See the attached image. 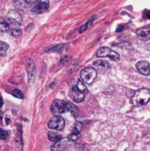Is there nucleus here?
Instances as JSON below:
<instances>
[{"mask_svg": "<svg viewBox=\"0 0 150 151\" xmlns=\"http://www.w3.org/2000/svg\"><path fill=\"white\" fill-rule=\"evenodd\" d=\"M97 76V72L94 67H86L80 73V79L86 84L92 83Z\"/></svg>", "mask_w": 150, "mask_h": 151, "instance_id": "4", "label": "nucleus"}, {"mask_svg": "<svg viewBox=\"0 0 150 151\" xmlns=\"http://www.w3.org/2000/svg\"><path fill=\"white\" fill-rule=\"evenodd\" d=\"M136 35L140 37L150 38V27H142L136 31Z\"/></svg>", "mask_w": 150, "mask_h": 151, "instance_id": "14", "label": "nucleus"}, {"mask_svg": "<svg viewBox=\"0 0 150 151\" xmlns=\"http://www.w3.org/2000/svg\"><path fill=\"white\" fill-rule=\"evenodd\" d=\"M79 135H80V130L74 128L73 133H72L71 134L68 135V141H70V142H74V141H76V140L79 138Z\"/></svg>", "mask_w": 150, "mask_h": 151, "instance_id": "17", "label": "nucleus"}, {"mask_svg": "<svg viewBox=\"0 0 150 151\" xmlns=\"http://www.w3.org/2000/svg\"><path fill=\"white\" fill-rule=\"evenodd\" d=\"M27 3H28V2H29V1H31V0H27Z\"/></svg>", "mask_w": 150, "mask_h": 151, "instance_id": "29", "label": "nucleus"}, {"mask_svg": "<svg viewBox=\"0 0 150 151\" xmlns=\"http://www.w3.org/2000/svg\"><path fill=\"white\" fill-rule=\"evenodd\" d=\"M11 94H12L13 96H15V97H17V98H19V99H22V98L24 97L23 93H22L19 89H14V90L12 91Z\"/></svg>", "mask_w": 150, "mask_h": 151, "instance_id": "21", "label": "nucleus"}, {"mask_svg": "<svg viewBox=\"0 0 150 151\" xmlns=\"http://www.w3.org/2000/svg\"><path fill=\"white\" fill-rule=\"evenodd\" d=\"M145 14H146V17H147L148 19H150V10L149 11H147Z\"/></svg>", "mask_w": 150, "mask_h": 151, "instance_id": "26", "label": "nucleus"}, {"mask_svg": "<svg viewBox=\"0 0 150 151\" xmlns=\"http://www.w3.org/2000/svg\"><path fill=\"white\" fill-rule=\"evenodd\" d=\"M76 87H77V88H78L80 91H81V92L84 93L85 95L88 94V89H87V88H86V86H85V84H84V82H83L82 81H79L77 82Z\"/></svg>", "mask_w": 150, "mask_h": 151, "instance_id": "18", "label": "nucleus"}, {"mask_svg": "<svg viewBox=\"0 0 150 151\" xmlns=\"http://www.w3.org/2000/svg\"><path fill=\"white\" fill-rule=\"evenodd\" d=\"M48 138L50 141L51 142H57L58 141H60L62 139V136L61 134L56 133V132H49L48 133Z\"/></svg>", "mask_w": 150, "mask_h": 151, "instance_id": "16", "label": "nucleus"}, {"mask_svg": "<svg viewBox=\"0 0 150 151\" xmlns=\"http://www.w3.org/2000/svg\"><path fill=\"white\" fill-rule=\"evenodd\" d=\"M65 126V119L61 117V116H54L53 118H51L49 122H48V127L50 129H54V130H63L64 127Z\"/></svg>", "mask_w": 150, "mask_h": 151, "instance_id": "7", "label": "nucleus"}, {"mask_svg": "<svg viewBox=\"0 0 150 151\" xmlns=\"http://www.w3.org/2000/svg\"><path fill=\"white\" fill-rule=\"evenodd\" d=\"M51 112L55 115L63 114L65 112H71L73 116H77L79 113L78 108L71 103L62 100H54L50 106Z\"/></svg>", "mask_w": 150, "mask_h": 151, "instance_id": "1", "label": "nucleus"}, {"mask_svg": "<svg viewBox=\"0 0 150 151\" xmlns=\"http://www.w3.org/2000/svg\"><path fill=\"white\" fill-rule=\"evenodd\" d=\"M3 104H4V100H3L2 97H0V108L3 106Z\"/></svg>", "mask_w": 150, "mask_h": 151, "instance_id": "27", "label": "nucleus"}, {"mask_svg": "<svg viewBox=\"0 0 150 151\" xmlns=\"http://www.w3.org/2000/svg\"><path fill=\"white\" fill-rule=\"evenodd\" d=\"M2 115H3V113H2V112L0 111V119H2V117H3Z\"/></svg>", "mask_w": 150, "mask_h": 151, "instance_id": "28", "label": "nucleus"}, {"mask_svg": "<svg viewBox=\"0 0 150 151\" xmlns=\"http://www.w3.org/2000/svg\"><path fill=\"white\" fill-rule=\"evenodd\" d=\"M72 99L74 102L81 103L85 98V94L82 93L81 91H80L75 85V86L72 87Z\"/></svg>", "mask_w": 150, "mask_h": 151, "instance_id": "11", "label": "nucleus"}, {"mask_svg": "<svg viewBox=\"0 0 150 151\" xmlns=\"http://www.w3.org/2000/svg\"><path fill=\"white\" fill-rule=\"evenodd\" d=\"M7 22L11 27H19L22 24V16L17 10H11L6 15Z\"/></svg>", "mask_w": 150, "mask_h": 151, "instance_id": "3", "label": "nucleus"}, {"mask_svg": "<svg viewBox=\"0 0 150 151\" xmlns=\"http://www.w3.org/2000/svg\"><path fill=\"white\" fill-rule=\"evenodd\" d=\"M93 65L95 67H96L97 69H100V70H105V69H108L111 67L110 64L105 60H96L94 62Z\"/></svg>", "mask_w": 150, "mask_h": 151, "instance_id": "13", "label": "nucleus"}, {"mask_svg": "<svg viewBox=\"0 0 150 151\" xmlns=\"http://www.w3.org/2000/svg\"><path fill=\"white\" fill-rule=\"evenodd\" d=\"M12 4L17 10L25 11L27 8V0H12Z\"/></svg>", "mask_w": 150, "mask_h": 151, "instance_id": "12", "label": "nucleus"}, {"mask_svg": "<svg viewBox=\"0 0 150 151\" xmlns=\"http://www.w3.org/2000/svg\"><path fill=\"white\" fill-rule=\"evenodd\" d=\"M69 146V141L68 139H61L60 141L55 142L51 146V150L52 151H64L67 147Z\"/></svg>", "mask_w": 150, "mask_h": 151, "instance_id": "9", "label": "nucleus"}, {"mask_svg": "<svg viewBox=\"0 0 150 151\" xmlns=\"http://www.w3.org/2000/svg\"><path fill=\"white\" fill-rule=\"evenodd\" d=\"M137 70L143 75H149L150 74V65L147 61H140L136 65Z\"/></svg>", "mask_w": 150, "mask_h": 151, "instance_id": "10", "label": "nucleus"}, {"mask_svg": "<svg viewBox=\"0 0 150 151\" xmlns=\"http://www.w3.org/2000/svg\"><path fill=\"white\" fill-rule=\"evenodd\" d=\"M60 48H62V45L61 44H59V45H56L54 48H51L50 50H47V51H59L61 49Z\"/></svg>", "mask_w": 150, "mask_h": 151, "instance_id": "24", "label": "nucleus"}, {"mask_svg": "<svg viewBox=\"0 0 150 151\" xmlns=\"http://www.w3.org/2000/svg\"><path fill=\"white\" fill-rule=\"evenodd\" d=\"M8 137V133L4 130H3L2 128H0V139L1 140H4Z\"/></svg>", "mask_w": 150, "mask_h": 151, "instance_id": "23", "label": "nucleus"}, {"mask_svg": "<svg viewBox=\"0 0 150 151\" xmlns=\"http://www.w3.org/2000/svg\"><path fill=\"white\" fill-rule=\"evenodd\" d=\"M68 60H69V57H68V56H65V57L62 58V59H61V63H62V64H65Z\"/></svg>", "mask_w": 150, "mask_h": 151, "instance_id": "25", "label": "nucleus"}, {"mask_svg": "<svg viewBox=\"0 0 150 151\" xmlns=\"http://www.w3.org/2000/svg\"><path fill=\"white\" fill-rule=\"evenodd\" d=\"M150 100V92L147 88H141L137 90L131 98V103L135 106L147 104Z\"/></svg>", "mask_w": 150, "mask_h": 151, "instance_id": "2", "label": "nucleus"}, {"mask_svg": "<svg viewBox=\"0 0 150 151\" xmlns=\"http://www.w3.org/2000/svg\"><path fill=\"white\" fill-rule=\"evenodd\" d=\"M96 56L98 58H110L112 60H118L119 59V55L118 52L115 50H111V48L108 47H102L96 51Z\"/></svg>", "mask_w": 150, "mask_h": 151, "instance_id": "6", "label": "nucleus"}, {"mask_svg": "<svg viewBox=\"0 0 150 151\" xmlns=\"http://www.w3.org/2000/svg\"><path fill=\"white\" fill-rule=\"evenodd\" d=\"M26 68H27V76H28V83L30 85H32L34 81V78H35V65L34 63V61L32 59H28L27 61V65H26Z\"/></svg>", "mask_w": 150, "mask_h": 151, "instance_id": "8", "label": "nucleus"}, {"mask_svg": "<svg viewBox=\"0 0 150 151\" xmlns=\"http://www.w3.org/2000/svg\"><path fill=\"white\" fill-rule=\"evenodd\" d=\"M11 31L12 35H14V36H19L21 35V30L19 27H12Z\"/></svg>", "mask_w": 150, "mask_h": 151, "instance_id": "22", "label": "nucleus"}, {"mask_svg": "<svg viewBox=\"0 0 150 151\" xmlns=\"http://www.w3.org/2000/svg\"><path fill=\"white\" fill-rule=\"evenodd\" d=\"M10 29V25L6 19L0 17V34L5 33Z\"/></svg>", "mask_w": 150, "mask_h": 151, "instance_id": "15", "label": "nucleus"}, {"mask_svg": "<svg viewBox=\"0 0 150 151\" xmlns=\"http://www.w3.org/2000/svg\"><path fill=\"white\" fill-rule=\"evenodd\" d=\"M50 6V2L49 0H35L30 7V10L34 13H42L48 10Z\"/></svg>", "mask_w": 150, "mask_h": 151, "instance_id": "5", "label": "nucleus"}, {"mask_svg": "<svg viewBox=\"0 0 150 151\" xmlns=\"http://www.w3.org/2000/svg\"><path fill=\"white\" fill-rule=\"evenodd\" d=\"M93 19H91L88 22H87L85 25H83V26L80 28L79 32H80V33H82V32H84L85 30H87V29H88V28L92 25V23H93Z\"/></svg>", "mask_w": 150, "mask_h": 151, "instance_id": "20", "label": "nucleus"}, {"mask_svg": "<svg viewBox=\"0 0 150 151\" xmlns=\"http://www.w3.org/2000/svg\"><path fill=\"white\" fill-rule=\"evenodd\" d=\"M8 49H9V46L7 43H5L4 42H0V56L4 55L7 52Z\"/></svg>", "mask_w": 150, "mask_h": 151, "instance_id": "19", "label": "nucleus"}]
</instances>
